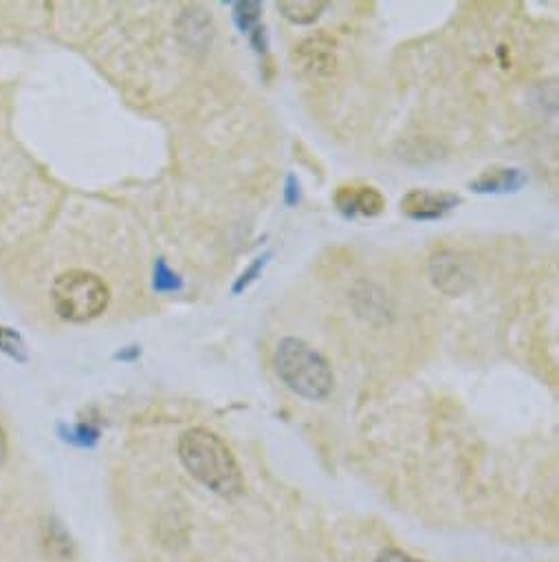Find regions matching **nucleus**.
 <instances>
[{"label":"nucleus","instance_id":"obj_8","mask_svg":"<svg viewBox=\"0 0 559 562\" xmlns=\"http://www.w3.org/2000/svg\"><path fill=\"white\" fill-rule=\"evenodd\" d=\"M326 3H320V0H298V3H278V9L282 12V16L291 20L295 25H311L315 23L320 14L324 12Z\"/></svg>","mask_w":559,"mask_h":562},{"label":"nucleus","instance_id":"obj_4","mask_svg":"<svg viewBox=\"0 0 559 562\" xmlns=\"http://www.w3.org/2000/svg\"><path fill=\"white\" fill-rule=\"evenodd\" d=\"M430 278L436 289L447 296L465 294L476 283V272L465 254L456 250H438L430 258Z\"/></svg>","mask_w":559,"mask_h":562},{"label":"nucleus","instance_id":"obj_7","mask_svg":"<svg viewBox=\"0 0 559 562\" xmlns=\"http://www.w3.org/2000/svg\"><path fill=\"white\" fill-rule=\"evenodd\" d=\"M526 183V177L518 168H493L471 181V188L478 192H515Z\"/></svg>","mask_w":559,"mask_h":562},{"label":"nucleus","instance_id":"obj_6","mask_svg":"<svg viewBox=\"0 0 559 562\" xmlns=\"http://www.w3.org/2000/svg\"><path fill=\"white\" fill-rule=\"evenodd\" d=\"M335 203L348 216H377L386 208V199L381 197V192L370 186L339 188V192L335 194Z\"/></svg>","mask_w":559,"mask_h":562},{"label":"nucleus","instance_id":"obj_12","mask_svg":"<svg viewBox=\"0 0 559 562\" xmlns=\"http://www.w3.org/2000/svg\"><path fill=\"white\" fill-rule=\"evenodd\" d=\"M262 265H265V258H258V261H256L254 265H251L243 276H240L238 285H236V291H240L243 287H247V285L251 283V280H254V276H258V272H260V267H262Z\"/></svg>","mask_w":559,"mask_h":562},{"label":"nucleus","instance_id":"obj_5","mask_svg":"<svg viewBox=\"0 0 559 562\" xmlns=\"http://www.w3.org/2000/svg\"><path fill=\"white\" fill-rule=\"evenodd\" d=\"M460 199L449 192L434 190H412L401 199V210L416 221H434L452 212Z\"/></svg>","mask_w":559,"mask_h":562},{"label":"nucleus","instance_id":"obj_3","mask_svg":"<svg viewBox=\"0 0 559 562\" xmlns=\"http://www.w3.org/2000/svg\"><path fill=\"white\" fill-rule=\"evenodd\" d=\"M51 300L58 316L71 322H86L100 316L108 307L111 291L106 283L91 272L73 269L62 274L51 289Z\"/></svg>","mask_w":559,"mask_h":562},{"label":"nucleus","instance_id":"obj_14","mask_svg":"<svg viewBox=\"0 0 559 562\" xmlns=\"http://www.w3.org/2000/svg\"><path fill=\"white\" fill-rule=\"evenodd\" d=\"M295 192H298V190H295V179L291 177L289 179V203H295Z\"/></svg>","mask_w":559,"mask_h":562},{"label":"nucleus","instance_id":"obj_9","mask_svg":"<svg viewBox=\"0 0 559 562\" xmlns=\"http://www.w3.org/2000/svg\"><path fill=\"white\" fill-rule=\"evenodd\" d=\"M49 529V545H51V554H58V556H67L71 554V538L69 534L64 532L60 527V523L51 521Z\"/></svg>","mask_w":559,"mask_h":562},{"label":"nucleus","instance_id":"obj_10","mask_svg":"<svg viewBox=\"0 0 559 562\" xmlns=\"http://www.w3.org/2000/svg\"><path fill=\"white\" fill-rule=\"evenodd\" d=\"M0 349L12 353L14 358H25V344L9 329H0Z\"/></svg>","mask_w":559,"mask_h":562},{"label":"nucleus","instance_id":"obj_13","mask_svg":"<svg viewBox=\"0 0 559 562\" xmlns=\"http://www.w3.org/2000/svg\"><path fill=\"white\" fill-rule=\"evenodd\" d=\"M5 457H7V437H5L3 428H0V463L5 461Z\"/></svg>","mask_w":559,"mask_h":562},{"label":"nucleus","instance_id":"obj_11","mask_svg":"<svg viewBox=\"0 0 559 562\" xmlns=\"http://www.w3.org/2000/svg\"><path fill=\"white\" fill-rule=\"evenodd\" d=\"M375 562H423V560L405 554L401 549H383Z\"/></svg>","mask_w":559,"mask_h":562},{"label":"nucleus","instance_id":"obj_2","mask_svg":"<svg viewBox=\"0 0 559 562\" xmlns=\"http://www.w3.org/2000/svg\"><path fill=\"white\" fill-rule=\"evenodd\" d=\"M273 364H276V373L284 386L291 388L295 395L320 402L333 393L335 375L331 366L304 340H282Z\"/></svg>","mask_w":559,"mask_h":562},{"label":"nucleus","instance_id":"obj_1","mask_svg":"<svg viewBox=\"0 0 559 562\" xmlns=\"http://www.w3.org/2000/svg\"><path fill=\"white\" fill-rule=\"evenodd\" d=\"M179 457L192 477L207 490L236 499L243 494L245 481L227 443L205 428H192L179 439Z\"/></svg>","mask_w":559,"mask_h":562}]
</instances>
